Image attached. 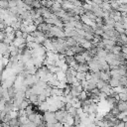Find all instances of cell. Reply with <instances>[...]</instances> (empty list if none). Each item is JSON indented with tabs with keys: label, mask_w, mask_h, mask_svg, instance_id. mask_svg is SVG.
I'll use <instances>...</instances> for the list:
<instances>
[{
	"label": "cell",
	"mask_w": 127,
	"mask_h": 127,
	"mask_svg": "<svg viewBox=\"0 0 127 127\" xmlns=\"http://www.w3.org/2000/svg\"><path fill=\"white\" fill-rule=\"evenodd\" d=\"M110 79H111L110 71H99V80L103 81V82H105V83H108Z\"/></svg>",
	"instance_id": "6da1fadb"
},
{
	"label": "cell",
	"mask_w": 127,
	"mask_h": 127,
	"mask_svg": "<svg viewBox=\"0 0 127 127\" xmlns=\"http://www.w3.org/2000/svg\"><path fill=\"white\" fill-rule=\"evenodd\" d=\"M98 112V105L96 102H92L89 106H88V111L87 113L88 114H91V113H97Z\"/></svg>",
	"instance_id": "7a4b0ae2"
},
{
	"label": "cell",
	"mask_w": 127,
	"mask_h": 127,
	"mask_svg": "<svg viewBox=\"0 0 127 127\" xmlns=\"http://www.w3.org/2000/svg\"><path fill=\"white\" fill-rule=\"evenodd\" d=\"M117 108L119 111L127 110V101H122V100L117 101Z\"/></svg>",
	"instance_id": "3957f363"
},
{
	"label": "cell",
	"mask_w": 127,
	"mask_h": 127,
	"mask_svg": "<svg viewBox=\"0 0 127 127\" xmlns=\"http://www.w3.org/2000/svg\"><path fill=\"white\" fill-rule=\"evenodd\" d=\"M87 71H89V68H88L87 63L79 64V67H78L77 71H81V72H87Z\"/></svg>",
	"instance_id": "277c9868"
},
{
	"label": "cell",
	"mask_w": 127,
	"mask_h": 127,
	"mask_svg": "<svg viewBox=\"0 0 127 127\" xmlns=\"http://www.w3.org/2000/svg\"><path fill=\"white\" fill-rule=\"evenodd\" d=\"M73 57H74V60L77 61V63H79V64L86 63V62H85V57H84L83 54H74Z\"/></svg>",
	"instance_id": "5b68a950"
},
{
	"label": "cell",
	"mask_w": 127,
	"mask_h": 127,
	"mask_svg": "<svg viewBox=\"0 0 127 127\" xmlns=\"http://www.w3.org/2000/svg\"><path fill=\"white\" fill-rule=\"evenodd\" d=\"M9 126L10 127H19L20 126V122L18 120V117H15V118H11L8 122Z\"/></svg>",
	"instance_id": "8992f818"
},
{
	"label": "cell",
	"mask_w": 127,
	"mask_h": 127,
	"mask_svg": "<svg viewBox=\"0 0 127 127\" xmlns=\"http://www.w3.org/2000/svg\"><path fill=\"white\" fill-rule=\"evenodd\" d=\"M49 106H50V104L47 102V101H43V102L39 103V109H40L41 111H43V112H45V111H48V109H49Z\"/></svg>",
	"instance_id": "52a82bcc"
},
{
	"label": "cell",
	"mask_w": 127,
	"mask_h": 127,
	"mask_svg": "<svg viewBox=\"0 0 127 127\" xmlns=\"http://www.w3.org/2000/svg\"><path fill=\"white\" fill-rule=\"evenodd\" d=\"M108 85L111 86V87H115V86H118L120 85V83H119V80L118 79H115V78H111L108 82Z\"/></svg>",
	"instance_id": "ba28073f"
},
{
	"label": "cell",
	"mask_w": 127,
	"mask_h": 127,
	"mask_svg": "<svg viewBox=\"0 0 127 127\" xmlns=\"http://www.w3.org/2000/svg\"><path fill=\"white\" fill-rule=\"evenodd\" d=\"M85 77H86V72H81V71H78L77 74H75V79L78 81L82 82V81H85Z\"/></svg>",
	"instance_id": "9c48e42d"
},
{
	"label": "cell",
	"mask_w": 127,
	"mask_h": 127,
	"mask_svg": "<svg viewBox=\"0 0 127 127\" xmlns=\"http://www.w3.org/2000/svg\"><path fill=\"white\" fill-rule=\"evenodd\" d=\"M92 45H93L92 42H91V41H87V40H85L84 43L81 44V46H82L83 48H85V50H89V49L92 47Z\"/></svg>",
	"instance_id": "30bf717a"
},
{
	"label": "cell",
	"mask_w": 127,
	"mask_h": 127,
	"mask_svg": "<svg viewBox=\"0 0 127 127\" xmlns=\"http://www.w3.org/2000/svg\"><path fill=\"white\" fill-rule=\"evenodd\" d=\"M31 103H30V101L27 99V98H24L23 100H22V102H21V105H20V109H26V107L28 106V105H30Z\"/></svg>",
	"instance_id": "8fae6325"
},
{
	"label": "cell",
	"mask_w": 127,
	"mask_h": 127,
	"mask_svg": "<svg viewBox=\"0 0 127 127\" xmlns=\"http://www.w3.org/2000/svg\"><path fill=\"white\" fill-rule=\"evenodd\" d=\"M120 52H121V46H118V45L113 46V48H112V50H111V53H112V54L116 55V54H119Z\"/></svg>",
	"instance_id": "7c38bea8"
},
{
	"label": "cell",
	"mask_w": 127,
	"mask_h": 127,
	"mask_svg": "<svg viewBox=\"0 0 127 127\" xmlns=\"http://www.w3.org/2000/svg\"><path fill=\"white\" fill-rule=\"evenodd\" d=\"M68 113H69V115H71V116L74 117L75 115L78 114V113H77V108L73 107V106H71V108L68 110Z\"/></svg>",
	"instance_id": "4fadbf2b"
},
{
	"label": "cell",
	"mask_w": 127,
	"mask_h": 127,
	"mask_svg": "<svg viewBox=\"0 0 127 127\" xmlns=\"http://www.w3.org/2000/svg\"><path fill=\"white\" fill-rule=\"evenodd\" d=\"M18 120L20 122V124H26L27 122H29L28 120V117L25 115V116H21V117H18Z\"/></svg>",
	"instance_id": "5bb4252c"
},
{
	"label": "cell",
	"mask_w": 127,
	"mask_h": 127,
	"mask_svg": "<svg viewBox=\"0 0 127 127\" xmlns=\"http://www.w3.org/2000/svg\"><path fill=\"white\" fill-rule=\"evenodd\" d=\"M106 84H108V83H105V82H103V81L99 80V81L96 83V87H97L98 89H101V88H102Z\"/></svg>",
	"instance_id": "9a60e30c"
},
{
	"label": "cell",
	"mask_w": 127,
	"mask_h": 127,
	"mask_svg": "<svg viewBox=\"0 0 127 127\" xmlns=\"http://www.w3.org/2000/svg\"><path fill=\"white\" fill-rule=\"evenodd\" d=\"M25 112H26V115L28 116V115H30V114H32L33 112H34V109H33V106L30 104V105H28L27 107H26V109H25Z\"/></svg>",
	"instance_id": "2e32d148"
},
{
	"label": "cell",
	"mask_w": 127,
	"mask_h": 127,
	"mask_svg": "<svg viewBox=\"0 0 127 127\" xmlns=\"http://www.w3.org/2000/svg\"><path fill=\"white\" fill-rule=\"evenodd\" d=\"M46 99H47V97L45 96L44 93L38 94V103H41V102H43V101H46Z\"/></svg>",
	"instance_id": "e0dca14e"
},
{
	"label": "cell",
	"mask_w": 127,
	"mask_h": 127,
	"mask_svg": "<svg viewBox=\"0 0 127 127\" xmlns=\"http://www.w3.org/2000/svg\"><path fill=\"white\" fill-rule=\"evenodd\" d=\"M118 95H119V100L127 101V93H125V92H120V93H118Z\"/></svg>",
	"instance_id": "ac0fdd59"
},
{
	"label": "cell",
	"mask_w": 127,
	"mask_h": 127,
	"mask_svg": "<svg viewBox=\"0 0 127 127\" xmlns=\"http://www.w3.org/2000/svg\"><path fill=\"white\" fill-rule=\"evenodd\" d=\"M103 33H104V31H103V29H102V28L96 27V29H94V34H95V35H99V36H101Z\"/></svg>",
	"instance_id": "d6986e66"
},
{
	"label": "cell",
	"mask_w": 127,
	"mask_h": 127,
	"mask_svg": "<svg viewBox=\"0 0 127 127\" xmlns=\"http://www.w3.org/2000/svg\"><path fill=\"white\" fill-rule=\"evenodd\" d=\"M36 116H37V113L33 112L32 114L28 115L27 117H28V120H29V121H31V122H34V121H35V119H36Z\"/></svg>",
	"instance_id": "ffe728a7"
},
{
	"label": "cell",
	"mask_w": 127,
	"mask_h": 127,
	"mask_svg": "<svg viewBox=\"0 0 127 127\" xmlns=\"http://www.w3.org/2000/svg\"><path fill=\"white\" fill-rule=\"evenodd\" d=\"M31 42H35V37H33L32 35H28V37L26 38V43H31Z\"/></svg>",
	"instance_id": "44dd1931"
},
{
	"label": "cell",
	"mask_w": 127,
	"mask_h": 127,
	"mask_svg": "<svg viewBox=\"0 0 127 127\" xmlns=\"http://www.w3.org/2000/svg\"><path fill=\"white\" fill-rule=\"evenodd\" d=\"M5 36H6V34L4 33V31H0V42H3Z\"/></svg>",
	"instance_id": "7402d4cb"
},
{
	"label": "cell",
	"mask_w": 127,
	"mask_h": 127,
	"mask_svg": "<svg viewBox=\"0 0 127 127\" xmlns=\"http://www.w3.org/2000/svg\"><path fill=\"white\" fill-rule=\"evenodd\" d=\"M121 53H123V54H127V45H123V46H121Z\"/></svg>",
	"instance_id": "603a6c76"
},
{
	"label": "cell",
	"mask_w": 127,
	"mask_h": 127,
	"mask_svg": "<svg viewBox=\"0 0 127 127\" xmlns=\"http://www.w3.org/2000/svg\"><path fill=\"white\" fill-rule=\"evenodd\" d=\"M66 56H74V53L72 52L71 49H68L67 52H66Z\"/></svg>",
	"instance_id": "cb8c5ba5"
},
{
	"label": "cell",
	"mask_w": 127,
	"mask_h": 127,
	"mask_svg": "<svg viewBox=\"0 0 127 127\" xmlns=\"http://www.w3.org/2000/svg\"><path fill=\"white\" fill-rule=\"evenodd\" d=\"M4 65H3V62H2V58L0 59V71H3V70H4Z\"/></svg>",
	"instance_id": "d4e9b609"
},
{
	"label": "cell",
	"mask_w": 127,
	"mask_h": 127,
	"mask_svg": "<svg viewBox=\"0 0 127 127\" xmlns=\"http://www.w3.org/2000/svg\"><path fill=\"white\" fill-rule=\"evenodd\" d=\"M55 127H64V124L58 121L57 123H55Z\"/></svg>",
	"instance_id": "484cf974"
},
{
	"label": "cell",
	"mask_w": 127,
	"mask_h": 127,
	"mask_svg": "<svg viewBox=\"0 0 127 127\" xmlns=\"http://www.w3.org/2000/svg\"><path fill=\"white\" fill-rule=\"evenodd\" d=\"M46 126H47V127H55V124H54V123H49V122H46Z\"/></svg>",
	"instance_id": "4316f807"
},
{
	"label": "cell",
	"mask_w": 127,
	"mask_h": 127,
	"mask_svg": "<svg viewBox=\"0 0 127 127\" xmlns=\"http://www.w3.org/2000/svg\"><path fill=\"white\" fill-rule=\"evenodd\" d=\"M36 127H39V126H36Z\"/></svg>",
	"instance_id": "83f0119b"
}]
</instances>
